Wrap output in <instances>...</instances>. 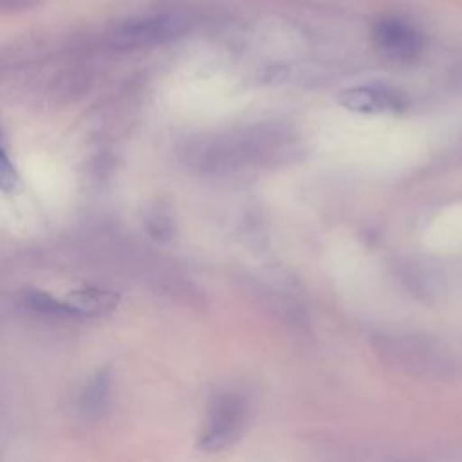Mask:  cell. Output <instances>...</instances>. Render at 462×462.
Listing matches in <instances>:
<instances>
[{
    "label": "cell",
    "mask_w": 462,
    "mask_h": 462,
    "mask_svg": "<svg viewBox=\"0 0 462 462\" xmlns=\"http://www.w3.org/2000/svg\"><path fill=\"white\" fill-rule=\"evenodd\" d=\"M27 305L40 312V314H47V316H79L78 310L65 300H54L49 294H42V292H29L27 294Z\"/></svg>",
    "instance_id": "obj_8"
},
{
    "label": "cell",
    "mask_w": 462,
    "mask_h": 462,
    "mask_svg": "<svg viewBox=\"0 0 462 462\" xmlns=\"http://www.w3.org/2000/svg\"><path fill=\"white\" fill-rule=\"evenodd\" d=\"M339 105L350 112L375 116V114H399L406 106L401 92L386 85H356L337 94Z\"/></svg>",
    "instance_id": "obj_6"
},
{
    "label": "cell",
    "mask_w": 462,
    "mask_h": 462,
    "mask_svg": "<svg viewBox=\"0 0 462 462\" xmlns=\"http://www.w3.org/2000/svg\"><path fill=\"white\" fill-rule=\"evenodd\" d=\"M375 47L388 58L410 61L422 52L424 36L415 23L402 16H383L372 27Z\"/></svg>",
    "instance_id": "obj_4"
},
{
    "label": "cell",
    "mask_w": 462,
    "mask_h": 462,
    "mask_svg": "<svg viewBox=\"0 0 462 462\" xmlns=\"http://www.w3.org/2000/svg\"><path fill=\"white\" fill-rule=\"evenodd\" d=\"M18 186H20L18 173H16L14 166L11 164L7 153H5L4 148L0 146V189H4V191H14Z\"/></svg>",
    "instance_id": "obj_9"
},
{
    "label": "cell",
    "mask_w": 462,
    "mask_h": 462,
    "mask_svg": "<svg viewBox=\"0 0 462 462\" xmlns=\"http://www.w3.org/2000/svg\"><path fill=\"white\" fill-rule=\"evenodd\" d=\"M189 27V18L179 11H155L126 18L114 27V40L123 47L155 45L180 36Z\"/></svg>",
    "instance_id": "obj_3"
},
{
    "label": "cell",
    "mask_w": 462,
    "mask_h": 462,
    "mask_svg": "<svg viewBox=\"0 0 462 462\" xmlns=\"http://www.w3.org/2000/svg\"><path fill=\"white\" fill-rule=\"evenodd\" d=\"M67 301L78 310L79 316L83 314H103L108 312L117 305V294L105 291V289H79L72 292Z\"/></svg>",
    "instance_id": "obj_7"
},
{
    "label": "cell",
    "mask_w": 462,
    "mask_h": 462,
    "mask_svg": "<svg viewBox=\"0 0 462 462\" xmlns=\"http://www.w3.org/2000/svg\"><path fill=\"white\" fill-rule=\"evenodd\" d=\"M379 357L417 379H442L455 372V357L440 341L419 334H381L374 339Z\"/></svg>",
    "instance_id": "obj_2"
},
{
    "label": "cell",
    "mask_w": 462,
    "mask_h": 462,
    "mask_svg": "<svg viewBox=\"0 0 462 462\" xmlns=\"http://www.w3.org/2000/svg\"><path fill=\"white\" fill-rule=\"evenodd\" d=\"M244 422V402L235 393L217 397L209 408L206 430L202 433V446L217 449L227 446L240 431Z\"/></svg>",
    "instance_id": "obj_5"
},
{
    "label": "cell",
    "mask_w": 462,
    "mask_h": 462,
    "mask_svg": "<svg viewBox=\"0 0 462 462\" xmlns=\"http://www.w3.org/2000/svg\"><path fill=\"white\" fill-rule=\"evenodd\" d=\"M106 393V379L97 377L92 381V384L85 392V408L87 410H96L103 402V397Z\"/></svg>",
    "instance_id": "obj_10"
},
{
    "label": "cell",
    "mask_w": 462,
    "mask_h": 462,
    "mask_svg": "<svg viewBox=\"0 0 462 462\" xmlns=\"http://www.w3.org/2000/svg\"><path fill=\"white\" fill-rule=\"evenodd\" d=\"M292 146L283 128L269 125L231 130L200 144L199 162L213 173H236L267 162H280Z\"/></svg>",
    "instance_id": "obj_1"
}]
</instances>
